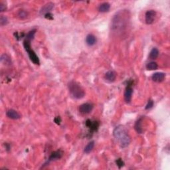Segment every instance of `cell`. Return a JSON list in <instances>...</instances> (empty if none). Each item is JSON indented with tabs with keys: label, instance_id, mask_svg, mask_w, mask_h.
<instances>
[{
	"label": "cell",
	"instance_id": "obj_28",
	"mask_svg": "<svg viewBox=\"0 0 170 170\" xmlns=\"http://www.w3.org/2000/svg\"><path fill=\"white\" fill-rule=\"evenodd\" d=\"M44 17H45L46 19H49V20H52L53 19V16H52V15L51 13H47L46 15H45Z\"/></svg>",
	"mask_w": 170,
	"mask_h": 170
},
{
	"label": "cell",
	"instance_id": "obj_24",
	"mask_svg": "<svg viewBox=\"0 0 170 170\" xmlns=\"http://www.w3.org/2000/svg\"><path fill=\"white\" fill-rule=\"evenodd\" d=\"M116 164L117 165V166L118 167L119 169H121L122 167H123L124 166V165H125L124 161L122 160V159L121 158H119V159H117V160L116 161Z\"/></svg>",
	"mask_w": 170,
	"mask_h": 170
},
{
	"label": "cell",
	"instance_id": "obj_29",
	"mask_svg": "<svg viewBox=\"0 0 170 170\" xmlns=\"http://www.w3.org/2000/svg\"><path fill=\"white\" fill-rule=\"evenodd\" d=\"M5 146H6V149L7 152H9L10 150V149H11V146H10V145L7 143H5Z\"/></svg>",
	"mask_w": 170,
	"mask_h": 170
},
{
	"label": "cell",
	"instance_id": "obj_12",
	"mask_svg": "<svg viewBox=\"0 0 170 170\" xmlns=\"http://www.w3.org/2000/svg\"><path fill=\"white\" fill-rule=\"evenodd\" d=\"M6 115L9 118L12 120H17L21 118V115L13 109H9L6 112Z\"/></svg>",
	"mask_w": 170,
	"mask_h": 170
},
{
	"label": "cell",
	"instance_id": "obj_11",
	"mask_svg": "<svg viewBox=\"0 0 170 170\" xmlns=\"http://www.w3.org/2000/svg\"><path fill=\"white\" fill-rule=\"evenodd\" d=\"M165 77H166V74L164 72H158L153 74V75L152 76V81L156 82H161L164 81Z\"/></svg>",
	"mask_w": 170,
	"mask_h": 170
},
{
	"label": "cell",
	"instance_id": "obj_1",
	"mask_svg": "<svg viewBox=\"0 0 170 170\" xmlns=\"http://www.w3.org/2000/svg\"><path fill=\"white\" fill-rule=\"evenodd\" d=\"M130 13L128 10L123 9L114 15L111 22V31L115 35L122 36L130 27Z\"/></svg>",
	"mask_w": 170,
	"mask_h": 170
},
{
	"label": "cell",
	"instance_id": "obj_15",
	"mask_svg": "<svg viewBox=\"0 0 170 170\" xmlns=\"http://www.w3.org/2000/svg\"><path fill=\"white\" fill-rule=\"evenodd\" d=\"M144 117L142 116L136 122L134 125V129L138 134H142L143 129H142V121H143Z\"/></svg>",
	"mask_w": 170,
	"mask_h": 170
},
{
	"label": "cell",
	"instance_id": "obj_22",
	"mask_svg": "<svg viewBox=\"0 0 170 170\" xmlns=\"http://www.w3.org/2000/svg\"><path fill=\"white\" fill-rule=\"evenodd\" d=\"M1 62L2 63L6 64H10L11 63V60H10L9 57L7 55H3L1 57Z\"/></svg>",
	"mask_w": 170,
	"mask_h": 170
},
{
	"label": "cell",
	"instance_id": "obj_9",
	"mask_svg": "<svg viewBox=\"0 0 170 170\" xmlns=\"http://www.w3.org/2000/svg\"><path fill=\"white\" fill-rule=\"evenodd\" d=\"M86 126L87 127L91 130V131L94 132H96L98 130L99 126H100V123L98 121H92L91 120H87L86 121Z\"/></svg>",
	"mask_w": 170,
	"mask_h": 170
},
{
	"label": "cell",
	"instance_id": "obj_20",
	"mask_svg": "<svg viewBox=\"0 0 170 170\" xmlns=\"http://www.w3.org/2000/svg\"><path fill=\"white\" fill-rule=\"evenodd\" d=\"M37 31L36 29H33L31 30V31H30L27 34V35L25 36V39L27 40H29V41H31L32 40L34 39V37H35V34Z\"/></svg>",
	"mask_w": 170,
	"mask_h": 170
},
{
	"label": "cell",
	"instance_id": "obj_17",
	"mask_svg": "<svg viewBox=\"0 0 170 170\" xmlns=\"http://www.w3.org/2000/svg\"><path fill=\"white\" fill-rule=\"evenodd\" d=\"M158 56H159V50L156 48V47H154V48L151 50L150 52H149V58L151 60H155L158 57Z\"/></svg>",
	"mask_w": 170,
	"mask_h": 170
},
{
	"label": "cell",
	"instance_id": "obj_21",
	"mask_svg": "<svg viewBox=\"0 0 170 170\" xmlns=\"http://www.w3.org/2000/svg\"><path fill=\"white\" fill-rule=\"evenodd\" d=\"M17 17H18L19 19H25L28 17V13H27V12L26 11H25V10H20L18 12V13H17Z\"/></svg>",
	"mask_w": 170,
	"mask_h": 170
},
{
	"label": "cell",
	"instance_id": "obj_8",
	"mask_svg": "<svg viewBox=\"0 0 170 170\" xmlns=\"http://www.w3.org/2000/svg\"><path fill=\"white\" fill-rule=\"evenodd\" d=\"M62 156H63V152L61 150V149H59V150H57V151H55L53 152H52L51 154L50 155L47 164H49V162H51L52 161L60 159L62 157Z\"/></svg>",
	"mask_w": 170,
	"mask_h": 170
},
{
	"label": "cell",
	"instance_id": "obj_13",
	"mask_svg": "<svg viewBox=\"0 0 170 170\" xmlns=\"http://www.w3.org/2000/svg\"><path fill=\"white\" fill-rule=\"evenodd\" d=\"M104 79L106 81L110 82H113L116 79V73L114 71H109L105 74Z\"/></svg>",
	"mask_w": 170,
	"mask_h": 170
},
{
	"label": "cell",
	"instance_id": "obj_16",
	"mask_svg": "<svg viewBox=\"0 0 170 170\" xmlns=\"http://www.w3.org/2000/svg\"><path fill=\"white\" fill-rule=\"evenodd\" d=\"M110 9V4L108 2H104L101 4L98 7V11L101 13H106V12L109 11Z\"/></svg>",
	"mask_w": 170,
	"mask_h": 170
},
{
	"label": "cell",
	"instance_id": "obj_23",
	"mask_svg": "<svg viewBox=\"0 0 170 170\" xmlns=\"http://www.w3.org/2000/svg\"><path fill=\"white\" fill-rule=\"evenodd\" d=\"M7 23H8V19H7V17L1 16V17H0V25L3 27L4 25H6Z\"/></svg>",
	"mask_w": 170,
	"mask_h": 170
},
{
	"label": "cell",
	"instance_id": "obj_26",
	"mask_svg": "<svg viewBox=\"0 0 170 170\" xmlns=\"http://www.w3.org/2000/svg\"><path fill=\"white\" fill-rule=\"evenodd\" d=\"M6 9H7L6 5L4 4L3 2H1V3H0V11L4 12V11H6Z\"/></svg>",
	"mask_w": 170,
	"mask_h": 170
},
{
	"label": "cell",
	"instance_id": "obj_4",
	"mask_svg": "<svg viewBox=\"0 0 170 170\" xmlns=\"http://www.w3.org/2000/svg\"><path fill=\"white\" fill-rule=\"evenodd\" d=\"M23 47L25 51L27 52L29 57L31 61L33 62L35 64H37L39 65L40 64V61L38 56L37 55L33 49H31V41L29 40H27L25 39L23 41Z\"/></svg>",
	"mask_w": 170,
	"mask_h": 170
},
{
	"label": "cell",
	"instance_id": "obj_10",
	"mask_svg": "<svg viewBox=\"0 0 170 170\" xmlns=\"http://www.w3.org/2000/svg\"><path fill=\"white\" fill-rule=\"evenodd\" d=\"M54 7V4L52 2H49L47 4L42 7L41 11H40V14L41 15H46L47 13H51V11Z\"/></svg>",
	"mask_w": 170,
	"mask_h": 170
},
{
	"label": "cell",
	"instance_id": "obj_25",
	"mask_svg": "<svg viewBox=\"0 0 170 170\" xmlns=\"http://www.w3.org/2000/svg\"><path fill=\"white\" fill-rule=\"evenodd\" d=\"M154 101H152V100H149L148 102H147V104H146V107H145V109H146V110L151 109L152 107L154 106Z\"/></svg>",
	"mask_w": 170,
	"mask_h": 170
},
{
	"label": "cell",
	"instance_id": "obj_18",
	"mask_svg": "<svg viewBox=\"0 0 170 170\" xmlns=\"http://www.w3.org/2000/svg\"><path fill=\"white\" fill-rule=\"evenodd\" d=\"M146 69L148 70V71H154V70H156L157 68H158V64L156 62L154 61H152L148 62L146 64Z\"/></svg>",
	"mask_w": 170,
	"mask_h": 170
},
{
	"label": "cell",
	"instance_id": "obj_19",
	"mask_svg": "<svg viewBox=\"0 0 170 170\" xmlns=\"http://www.w3.org/2000/svg\"><path fill=\"white\" fill-rule=\"evenodd\" d=\"M94 141H91L89 143L86 145V147H84V152L85 154H89L92 151V149H94Z\"/></svg>",
	"mask_w": 170,
	"mask_h": 170
},
{
	"label": "cell",
	"instance_id": "obj_6",
	"mask_svg": "<svg viewBox=\"0 0 170 170\" xmlns=\"http://www.w3.org/2000/svg\"><path fill=\"white\" fill-rule=\"evenodd\" d=\"M94 108V105L90 102H86V103L82 104L79 106V112L82 114H88L92 112Z\"/></svg>",
	"mask_w": 170,
	"mask_h": 170
},
{
	"label": "cell",
	"instance_id": "obj_27",
	"mask_svg": "<svg viewBox=\"0 0 170 170\" xmlns=\"http://www.w3.org/2000/svg\"><path fill=\"white\" fill-rule=\"evenodd\" d=\"M54 121H55V123L57 124L60 125V124H61V117H60V116H57L56 118H55Z\"/></svg>",
	"mask_w": 170,
	"mask_h": 170
},
{
	"label": "cell",
	"instance_id": "obj_7",
	"mask_svg": "<svg viewBox=\"0 0 170 170\" xmlns=\"http://www.w3.org/2000/svg\"><path fill=\"white\" fill-rule=\"evenodd\" d=\"M156 16V12L153 9L148 10L145 14V21L146 24L151 25L154 23L155 17Z\"/></svg>",
	"mask_w": 170,
	"mask_h": 170
},
{
	"label": "cell",
	"instance_id": "obj_3",
	"mask_svg": "<svg viewBox=\"0 0 170 170\" xmlns=\"http://www.w3.org/2000/svg\"><path fill=\"white\" fill-rule=\"evenodd\" d=\"M69 91L72 98L82 99L85 96V91L81 84L76 81H72L69 82Z\"/></svg>",
	"mask_w": 170,
	"mask_h": 170
},
{
	"label": "cell",
	"instance_id": "obj_14",
	"mask_svg": "<svg viewBox=\"0 0 170 170\" xmlns=\"http://www.w3.org/2000/svg\"><path fill=\"white\" fill-rule=\"evenodd\" d=\"M96 37L92 34H89L86 37V43L90 47L94 45L96 43Z\"/></svg>",
	"mask_w": 170,
	"mask_h": 170
},
{
	"label": "cell",
	"instance_id": "obj_2",
	"mask_svg": "<svg viewBox=\"0 0 170 170\" xmlns=\"http://www.w3.org/2000/svg\"><path fill=\"white\" fill-rule=\"evenodd\" d=\"M114 138L122 148H125L130 144L131 139L128 132L124 126L119 125L115 127L113 132Z\"/></svg>",
	"mask_w": 170,
	"mask_h": 170
},
{
	"label": "cell",
	"instance_id": "obj_5",
	"mask_svg": "<svg viewBox=\"0 0 170 170\" xmlns=\"http://www.w3.org/2000/svg\"><path fill=\"white\" fill-rule=\"evenodd\" d=\"M132 85H133V81H129L127 84L126 89H125L124 101L127 104L130 103L131 101H132V94H133V89H132Z\"/></svg>",
	"mask_w": 170,
	"mask_h": 170
}]
</instances>
